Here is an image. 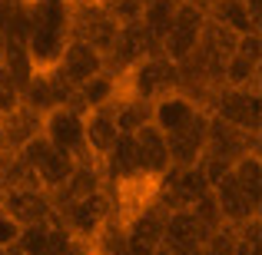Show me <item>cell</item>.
<instances>
[{
    "instance_id": "cell-1",
    "label": "cell",
    "mask_w": 262,
    "mask_h": 255,
    "mask_svg": "<svg viewBox=\"0 0 262 255\" xmlns=\"http://www.w3.org/2000/svg\"><path fill=\"white\" fill-rule=\"evenodd\" d=\"M179 89V66L169 63L163 53H153V57L140 60L133 70H126L120 77V93L133 96V100H143L153 106L156 100L176 93Z\"/></svg>"
},
{
    "instance_id": "cell-2",
    "label": "cell",
    "mask_w": 262,
    "mask_h": 255,
    "mask_svg": "<svg viewBox=\"0 0 262 255\" xmlns=\"http://www.w3.org/2000/svg\"><path fill=\"white\" fill-rule=\"evenodd\" d=\"M113 216H116V209H113L110 189L83 196V199H73V202H67V205L57 209V222L63 225L73 236V242H80V245H93V239L100 236L103 225Z\"/></svg>"
},
{
    "instance_id": "cell-3",
    "label": "cell",
    "mask_w": 262,
    "mask_h": 255,
    "mask_svg": "<svg viewBox=\"0 0 262 255\" xmlns=\"http://www.w3.org/2000/svg\"><path fill=\"white\" fill-rule=\"evenodd\" d=\"M209 116L223 120L232 129L259 136L262 133V93H259V86H252V89L219 86L209 100Z\"/></svg>"
},
{
    "instance_id": "cell-4",
    "label": "cell",
    "mask_w": 262,
    "mask_h": 255,
    "mask_svg": "<svg viewBox=\"0 0 262 255\" xmlns=\"http://www.w3.org/2000/svg\"><path fill=\"white\" fill-rule=\"evenodd\" d=\"M63 24H67V37L86 43L90 50H96L100 57H106V53H110L116 33H120L116 20L110 17L103 7H77V4H67Z\"/></svg>"
},
{
    "instance_id": "cell-5",
    "label": "cell",
    "mask_w": 262,
    "mask_h": 255,
    "mask_svg": "<svg viewBox=\"0 0 262 255\" xmlns=\"http://www.w3.org/2000/svg\"><path fill=\"white\" fill-rule=\"evenodd\" d=\"M203 24H206V10L189 0H179L176 10H173V24H169L166 37L160 43V53L169 60V63H186L192 57L199 43V33H203Z\"/></svg>"
},
{
    "instance_id": "cell-6",
    "label": "cell",
    "mask_w": 262,
    "mask_h": 255,
    "mask_svg": "<svg viewBox=\"0 0 262 255\" xmlns=\"http://www.w3.org/2000/svg\"><path fill=\"white\" fill-rule=\"evenodd\" d=\"M40 136L50 143L57 153L73 156L77 163H93L86 156V143H83V113L73 106H60L50 109L47 116H40Z\"/></svg>"
},
{
    "instance_id": "cell-7",
    "label": "cell",
    "mask_w": 262,
    "mask_h": 255,
    "mask_svg": "<svg viewBox=\"0 0 262 255\" xmlns=\"http://www.w3.org/2000/svg\"><path fill=\"white\" fill-rule=\"evenodd\" d=\"M153 53H160V47L146 37L143 24H126V27H120V33H116L110 53L103 57V70H106L110 77L120 80L126 70H133L140 60L153 57Z\"/></svg>"
},
{
    "instance_id": "cell-8",
    "label": "cell",
    "mask_w": 262,
    "mask_h": 255,
    "mask_svg": "<svg viewBox=\"0 0 262 255\" xmlns=\"http://www.w3.org/2000/svg\"><path fill=\"white\" fill-rule=\"evenodd\" d=\"M203 192H209V186H206V179H203L199 169H169L166 176L153 186V202L163 205L166 212L192 209Z\"/></svg>"
},
{
    "instance_id": "cell-9",
    "label": "cell",
    "mask_w": 262,
    "mask_h": 255,
    "mask_svg": "<svg viewBox=\"0 0 262 255\" xmlns=\"http://www.w3.org/2000/svg\"><path fill=\"white\" fill-rule=\"evenodd\" d=\"M50 66H53V73H57V77L63 80V83L70 86L73 93H77V89L83 86L86 80H93L96 73H103V57H100L96 50H90L86 43L67 37Z\"/></svg>"
},
{
    "instance_id": "cell-10",
    "label": "cell",
    "mask_w": 262,
    "mask_h": 255,
    "mask_svg": "<svg viewBox=\"0 0 262 255\" xmlns=\"http://www.w3.org/2000/svg\"><path fill=\"white\" fill-rule=\"evenodd\" d=\"M20 103H24L27 109H33L37 116H47L50 109L70 106L73 89L53 73V66H37L33 77H30V83H27L24 93H20Z\"/></svg>"
},
{
    "instance_id": "cell-11",
    "label": "cell",
    "mask_w": 262,
    "mask_h": 255,
    "mask_svg": "<svg viewBox=\"0 0 262 255\" xmlns=\"http://www.w3.org/2000/svg\"><path fill=\"white\" fill-rule=\"evenodd\" d=\"M163 222H166V209L149 199L146 205L123 219V232H126V249L129 255H153L156 245L163 242Z\"/></svg>"
},
{
    "instance_id": "cell-12",
    "label": "cell",
    "mask_w": 262,
    "mask_h": 255,
    "mask_svg": "<svg viewBox=\"0 0 262 255\" xmlns=\"http://www.w3.org/2000/svg\"><path fill=\"white\" fill-rule=\"evenodd\" d=\"M246 153H259V136H249L243 129H232L226 126L223 120L209 116V126H206V153L209 159H219L232 169V163Z\"/></svg>"
},
{
    "instance_id": "cell-13",
    "label": "cell",
    "mask_w": 262,
    "mask_h": 255,
    "mask_svg": "<svg viewBox=\"0 0 262 255\" xmlns=\"http://www.w3.org/2000/svg\"><path fill=\"white\" fill-rule=\"evenodd\" d=\"M0 209L20 225H40V222H50L57 212H53V199L47 196L40 186H24V189H7L4 192V205Z\"/></svg>"
},
{
    "instance_id": "cell-14",
    "label": "cell",
    "mask_w": 262,
    "mask_h": 255,
    "mask_svg": "<svg viewBox=\"0 0 262 255\" xmlns=\"http://www.w3.org/2000/svg\"><path fill=\"white\" fill-rule=\"evenodd\" d=\"M206 126H209V113H199L189 126L166 136L169 169H196L199 166V159L206 153Z\"/></svg>"
},
{
    "instance_id": "cell-15",
    "label": "cell",
    "mask_w": 262,
    "mask_h": 255,
    "mask_svg": "<svg viewBox=\"0 0 262 255\" xmlns=\"http://www.w3.org/2000/svg\"><path fill=\"white\" fill-rule=\"evenodd\" d=\"M133 146H136V159H140V172L149 186H156L163 176L169 172V146H166V136L146 123L143 129L133 133Z\"/></svg>"
},
{
    "instance_id": "cell-16",
    "label": "cell",
    "mask_w": 262,
    "mask_h": 255,
    "mask_svg": "<svg viewBox=\"0 0 262 255\" xmlns=\"http://www.w3.org/2000/svg\"><path fill=\"white\" fill-rule=\"evenodd\" d=\"M40 136V116L24 103L10 113H0V153H20L27 143Z\"/></svg>"
},
{
    "instance_id": "cell-17",
    "label": "cell",
    "mask_w": 262,
    "mask_h": 255,
    "mask_svg": "<svg viewBox=\"0 0 262 255\" xmlns=\"http://www.w3.org/2000/svg\"><path fill=\"white\" fill-rule=\"evenodd\" d=\"M212 199H216V205H219L223 222L232 225V229L246 225L249 219H259V212H262V209H256V205L243 196V189L236 186V179H232V176H223L216 186H212Z\"/></svg>"
},
{
    "instance_id": "cell-18",
    "label": "cell",
    "mask_w": 262,
    "mask_h": 255,
    "mask_svg": "<svg viewBox=\"0 0 262 255\" xmlns=\"http://www.w3.org/2000/svg\"><path fill=\"white\" fill-rule=\"evenodd\" d=\"M116 140H120V133H116V123L110 116V109H90V113H83V143H86V156L93 163L103 166V159L110 156Z\"/></svg>"
},
{
    "instance_id": "cell-19",
    "label": "cell",
    "mask_w": 262,
    "mask_h": 255,
    "mask_svg": "<svg viewBox=\"0 0 262 255\" xmlns=\"http://www.w3.org/2000/svg\"><path fill=\"white\" fill-rule=\"evenodd\" d=\"M199 113H203V109H199L189 96L169 93V96H163V100L153 103V126L160 129L163 136H169V133H179L183 126H189Z\"/></svg>"
},
{
    "instance_id": "cell-20",
    "label": "cell",
    "mask_w": 262,
    "mask_h": 255,
    "mask_svg": "<svg viewBox=\"0 0 262 255\" xmlns=\"http://www.w3.org/2000/svg\"><path fill=\"white\" fill-rule=\"evenodd\" d=\"M106 189V179H103V166L100 163H77L73 176L67 179V186L60 192H53V212L60 205L73 202V199H83V196H93V192H103Z\"/></svg>"
},
{
    "instance_id": "cell-21",
    "label": "cell",
    "mask_w": 262,
    "mask_h": 255,
    "mask_svg": "<svg viewBox=\"0 0 262 255\" xmlns=\"http://www.w3.org/2000/svg\"><path fill=\"white\" fill-rule=\"evenodd\" d=\"M33 0H0V37L13 43H30Z\"/></svg>"
},
{
    "instance_id": "cell-22",
    "label": "cell",
    "mask_w": 262,
    "mask_h": 255,
    "mask_svg": "<svg viewBox=\"0 0 262 255\" xmlns=\"http://www.w3.org/2000/svg\"><path fill=\"white\" fill-rule=\"evenodd\" d=\"M116 96H120V80L110 77V73L103 70V73H96L93 80H86V83L73 93L70 106L80 109V113H90V109H106Z\"/></svg>"
},
{
    "instance_id": "cell-23",
    "label": "cell",
    "mask_w": 262,
    "mask_h": 255,
    "mask_svg": "<svg viewBox=\"0 0 262 255\" xmlns=\"http://www.w3.org/2000/svg\"><path fill=\"white\" fill-rule=\"evenodd\" d=\"M106 109H110V116H113L120 136H133L136 129H143L146 123H153V106H149V103L133 100V96H123V93L116 96Z\"/></svg>"
},
{
    "instance_id": "cell-24",
    "label": "cell",
    "mask_w": 262,
    "mask_h": 255,
    "mask_svg": "<svg viewBox=\"0 0 262 255\" xmlns=\"http://www.w3.org/2000/svg\"><path fill=\"white\" fill-rule=\"evenodd\" d=\"M73 169H77V159H73V156L50 149L47 159L37 166V172H33V179H37V186L47 192V196H53V192H60L67 186V179L73 176Z\"/></svg>"
},
{
    "instance_id": "cell-25",
    "label": "cell",
    "mask_w": 262,
    "mask_h": 255,
    "mask_svg": "<svg viewBox=\"0 0 262 255\" xmlns=\"http://www.w3.org/2000/svg\"><path fill=\"white\" fill-rule=\"evenodd\" d=\"M163 242L166 245H179V249H199L203 245V232H199L196 219L189 209H176L166 212V222H163Z\"/></svg>"
},
{
    "instance_id": "cell-26",
    "label": "cell",
    "mask_w": 262,
    "mask_h": 255,
    "mask_svg": "<svg viewBox=\"0 0 262 255\" xmlns=\"http://www.w3.org/2000/svg\"><path fill=\"white\" fill-rule=\"evenodd\" d=\"M206 17L212 24H219L223 30L236 33V37H246V33H259V27L252 24V17L246 13L243 0H216V4L206 10Z\"/></svg>"
},
{
    "instance_id": "cell-27",
    "label": "cell",
    "mask_w": 262,
    "mask_h": 255,
    "mask_svg": "<svg viewBox=\"0 0 262 255\" xmlns=\"http://www.w3.org/2000/svg\"><path fill=\"white\" fill-rule=\"evenodd\" d=\"M229 176L236 179V186L243 189V196L249 199L256 209H262V156L259 153H246L232 163Z\"/></svg>"
},
{
    "instance_id": "cell-28",
    "label": "cell",
    "mask_w": 262,
    "mask_h": 255,
    "mask_svg": "<svg viewBox=\"0 0 262 255\" xmlns=\"http://www.w3.org/2000/svg\"><path fill=\"white\" fill-rule=\"evenodd\" d=\"M0 66L7 70V77H10V83L17 86V93H24V86L30 83L33 70H37V63H33V57H30V50H27V43H13V40H4Z\"/></svg>"
},
{
    "instance_id": "cell-29",
    "label": "cell",
    "mask_w": 262,
    "mask_h": 255,
    "mask_svg": "<svg viewBox=\"0 0 262 255\" xmlns=\"http://www.w3.org/2000/svg\"><path fill=\"white\" fill-rule=\"evenodd\" d=\"M57 219V216H53ZM53 219L40 225H27L20 229L17 242H13L10 255H53Z\"/></svg>"
},
{
    "instance_id": "cell-30",
    "label": "cell",
    "mask_w": 262,
    "mask_h": 255,
    "mask_svg": "<svg viewBox=\"0 0 262 255\" xmlns=\"http://www.w3.org/2000/svg\"><path fill=\"white\" fill-rule=\"evenodd\" d=\"M176 4H179V0H153V4H146V7H143L140 24H143L146 37L153 40L156 47L163 43V37H166L169 24H173V10H176Z\"/></svg>"
},
{
    "instance_id": "cell-31",
    "label": "cell",
    "mask_w": 262,
    "mask_h": 255,
    "mask_svg": "<svg viewBox=\"0 0 262 255\" xmlns=\"http://www.w3.org/2000/svg\"><path fill=\"white\" fill-rule=\"evenodd\" d=\"M223 86H229V89H252V86H259V66L232 53V57L226 60V66H223Z\"/></svg>"
},
{
    "instance_id": "cell-32",
    "label": "cell",
    "mask_w": 262,
    "mask_h": 255,
    "mask_svg": "<svg viewBox=\"0 0 262 255\" xmlns=\"http://www.w3.org/2000/svg\"><path fill=\"white\" fill-rule=\"evenodd\" d=\"M192 219H196V225H199V232H203V242L212 236V232H219L223 229V216H219V205H216V199H212V189L209 192H203V196L196 199V205H192Z\"/></svg>"
},
{
    "instance_id": "cell-33",
    "label": "cell",
    "mask_w": 262,
    "mask_h": 255,
    "mask_svg": "<svg viewBox=\"0 0 262 255\" xmlns=\"http://www.w3.org/2000/svg\"><path fill=\"white\" fill-rule=\"evenodd\" d=\"M199 255H236V229H232V225H223L219 232H212V236L199 245Z\"/></svg>"
},
{
    "instance_id": "cell-34",
    "label": "cell",
    "mask_w": 262,
    "mask_h": 255,
    "mask_svg": "<svg viewBox=\"0 0 262 255\" xmlns=\"http://www.w3.org/2000/svg\"><path fill=\"white\" fill-rule=\"evenodd\" d=\"M103 10L110 13V17L116 20V27H126V24H140V13L143 7L136 4V0H103Z\"/></svg>"
},
{
    "instance_id": "cell-35",
    "label": "cell",
    "mask_w": 262,
    "mask_h": 255,
    "mask_svg": "<svg viewBox=\"0 0 262 255\" xmlns=\"http://www.w3.org/2000/svg\"><path fill=\"white\" fill-rule=\"evenodd\" d=\"M50 149H53V146H50V143L43 140V136H33V140L27 143V146L20 149V153H17V159L24 163V166L30 169V172H37V166H40V163L47 159V153H50Z\"/></svg>"
},
{
    "instance_id": "cell-36",
    "label": "cell",
    "mask_w": 262,
    "mask_h": 255,
    "mask_svg": "<svg viewBox=\"0 0 262 255\" xmlns=\"http://www.w3.org/2000/svg\"><path fill=\"white\" fill-rule=\"evenodd\" d=\"M236 57H243V60H249V63L262 66V33L236 37Z\"/></svg>"
},
{
    "instance_id": "cell-37",
    "label": "cell",
    "mask_w": 262,
    "mask_h": 255,
    "mask_svg": "<svg viewBox=\"0 0 262 255\" xmlns=\"http://www.w3.org/2000/svg\"><path fill=\"white\" fill-rule=\"evenodd\" d=\"M13 106H20V93H17V86L10 83L7 70L0 66V113H10Z\"/></svg>"
},
{
    "instance_id": "cell-38",
    "label": "cell",
    "mask_w": 262,
    "mask_h": 255,
    "mask_svg": "<svg viewBox=\"0 0 262 255\" xmlns=\"http://www.w3.org/2000/svg\"><path fill=\"white\" fill-rule=\"evenodd\" d=\"M17 236H20V225L13 222V219L7 216L4 209H0V249L10 252V249H13V242H17Z\"/></svg>"
},
{
    "instance_id": "cell-39",
    "label": "cell",
    "mask_w": 262,
    "mask_h": 255,
    "mask_svg": "<svg viewBox=\"0 0 262 255\" xmlns=\"http://www.w3.org/2000/svg\"><path fill=\"white\" fill-rule=\"evenodd\" d=\"M243 4H246V13H249V17H252V24H262V0H243Z\"/></svg>"
},
{
    "instance_id": "cell-40",
    "label": "cell",
    "mask_w": 262,
    "mask_h": 255,
    "mask_svg": "<svg viewBox=\"0 0 262 255\" xmlns=\"http://www.w3.org/2000/svg\"><path fill=\"white\" fill-rule=\"evenodd\" d=\"M67 4H77V7H100L103 0H67Z\"/></svg>"
},
{
    "instance_id": "cell-41",
    "label": "cell",
    "mask_w": 262,
    "mask_h": 255,
    "mask_svg": "<svg viewBox=\"0 0 262 255\" xmlns=\"http://www.w3.org/2000/svg\"><path fill=\"white\" fill-rule=\"evenodd\" d=\"M189 4H196V7H203V10H209V7L216 4V0H189Z\"/></svg>"
},
{
    "instance_id": "cell-42",
    "label": "cell",
    "mask_w": 262,
    "mask_h": 255,
    "mask_svg": "<svg viewBox=\"0 0 262 255\" xmlns=\"http://www.w3.org/2000/svg\"><path fill=\"white\" fill-rule=\"evenodd\" d=\"M136 4H140V7H146V4H153V0H136Z\"/></svg>"
},
{
    "instance_id": "cell-43",
    "label": "cell",
    "mask_w": 262,
    "mask_h": 255,
    "mask_svg": "<svg viewBox=\"0 0 262 255\" xmlns=\"http://www.w3.org/2000/svg\"><path fill=\"white\" fill-rule=\"evenodd\" d=\"M0 205H4V189H0Z\"/></svg>"
},
{
    "instance_id": "cell-44",
    "label": "cell",
    "mask_w": 262,
    "mask_h": 255,
    "mask_svg": "<svg viewBox=\"0 0 262 255\" xmlns=\"http://www.w3.org/2000/svg\"><path fill=\"white\" fill-rule=\"evenodd\" d=\"M0 255H7V249H0Z\"/></svg>"
},
{
    "instance_id": "cell-45",
    "label": "cell",
    "mask_w": 262,
    "mask_h": 255,
    "mask_svg": "<svg viewBox=\"0 0 262 255\" xmlns=\"http://www.w3.org/2000/svg\"><path fill=\"white\" fill-rule=\"evenodd\" d=\"M7 255H10V252H7Z\"/></svg>"
}]
</instances>
